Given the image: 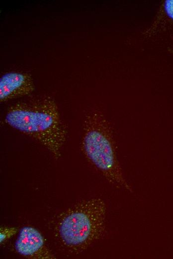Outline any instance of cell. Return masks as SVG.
I'll return each mask as SVG.
<instances>
[{"label":"cell","mask_w":173,"mask_h":259,"mask_svg":"<svg viewBox=\"0 0 173 259\" xmlns=\"http://www.w3.org/2000/svg\"><path fill=\"white\" fill-rule=\"evenodd\" d=\"M82 147L86 158L110 183L133 191L117 158L112 128L101 114L95 112L86 118Z\"/></svg>","instance_id":"3"},{"label":"cell","mask_w":173,"mask_h":259,"mask_svg":"<svg viewBox=\"0 0 173 259\" xmlns=\"http://www.w3.org/2000/svg\"><path fill=\"white\" fill-rule=\"evenodd\" d=\"M34 90L31 76L24 72H6L0 79V101H7L28 95Z\"/></svg>","instance_id":"5"},{"label":"cell","mask_w":173,"mask_h":259,"mask_svg":"<svg viewBox=\"0 0 173 259\" xmlns=\"http://www.w3.org/2000/svg\"><path fill=\"white\" fill-rule=\"evenodd\" d=\"M15 248L19 254L27 258H55L46 247L42 234L31 226H25L20 230L15 241Z\"/></svg>","instance_id":"4"},{"label":"cell","mask_w":173,"mask_h":259,"mask_svg":"<svg viewBox=\"0 0 173 259\" xmlns=\"http://www.w3.org/2000/svg\"><path fill=\"white\" fill-rule=\"evenodd\" d=\"M165 8L167 14L173 19V0H166L165 3Z\"/></svg>","instance_id":"7"},{"label":"cell","mask_w":173,"mask_h":259,"mask_svg":"<svg viewBox=\"0 0 173 259\" xmlns=\"http://www.w3.org/2000/svg\"><path fill=\"white\" fill-rule=\"evenodd\" d=\"M106 206L100 198L82 201L61 214L55 233L61 244L72 253L88 248L104 235Z\"/></svg>","instance_id":"2"},{"label":"cell","mask_w":173,"mask_h":259,"mask_svg":"<svg viewBox=\"0 0 173 259\" xmlns=\"http://www.w3.org/2000/svg\"><path fill=\"white\" fill-rule=\"evenodd\" d=\"M17 229L14 227H1L0 230V242L2 243L14 235Z\"/></svg>","instance_id":"6"},{"label":"cell","mask_w":173,"mask_h":259,"mask_svg":"<svg viewBox=\"0 0 173 259\" xmlns=\"http://www.w3.org/2000/svg\"><path fill=\"white\" fill-rule=\"evenodd\" d=\"M5 124L44 146L59 159L67 136L58 107L51 97L12 105L4 118Z\"/></svg>","instance_id":"1"}]
</instances>
